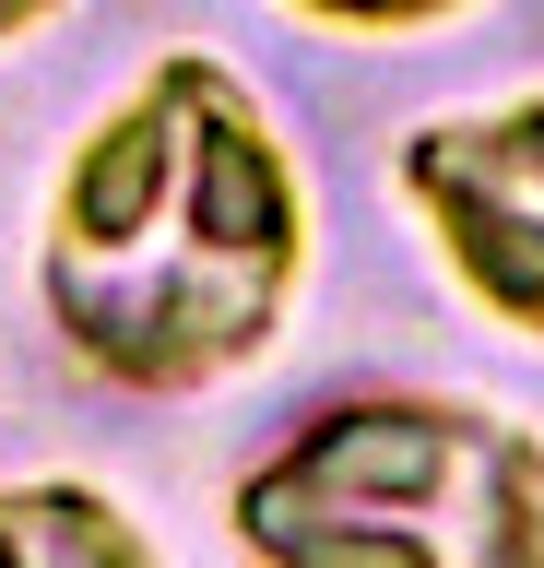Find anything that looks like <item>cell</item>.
Instances as JSON below:
<instances>
[{"label":"cell","mask_w":544,"mask_h":568,"mask_svg":"<svg viewBox=\"0 0 544 568\" xmlns=\"http://www.w3.org/2000/svg\"><path fill=\"white\" fill-rule=\"evenodd\" d=\"M60 12H72V0H0V48H24V36H48Z\"/></svg>","instance_id":"6"},{"label":"cell","mask_w":544,"mask_h":568,"mask_svg":"<svg viewBox=\"0 0 544 568\" xmlns=\"http://www.w3.org/2000/svg\"><path fill=\"white\" fill-rule=\"evenodd\" d=\"M402 202L485 320L544 344V83L402 131Z\"/></svg>","instance_id":"3"},{"label":"cell","mask_w":544,"mask_h":568,"mask_svg":"<svg viewBox=\"0 0 544 568\" xmlns=\"http://www.w3.org/2000/svg\"><path fill=\"white\" fill-rule=\"evenodd\" d=\"M296 24H331V36H427L450 24V12H473V0H285Z\"/></svg>","instance_id":"5"},{"label":"cell","mask_w":544,"mask_h":568,"mask_svg":"<svg viewBox=\"0 0 544 568\" xmlns=\"http://www.w3.org/2000/svg\"><path fill=\"white\" fill-rule=\"evenodd\" d=\"M308 296V166L214 48H154L60 154L37 308L107 390H214Z\"/></svg>","instance_id":"1"},{"label":"cell","mask_w":544,"mask_h":568,"mask_svg":"<svg viewBox=\"0 0 544 568\" xmlns=\"http://www.w3.org/2000/svg\"><path fill=\"white\" fill-rule=\"evenodd\" d=\"M143 568L154 532L83 474H12L0 486V568Z\"/></svg>","instance_id":"4"},{"label":"cell","mask_w":544,"mask_h":568,"mask_svg":"<svg viewBox=\"0 0 544 568\" xmlns=\"http://www.w3.org/2000/svg\"><path fill=\"white\" fill-rule=\"evenodd\" d=\"M249 557H414V568H533L544 557V438L450 390H356L237 474Z\"/></svg>","instance_id":"2"}]
</instances>
